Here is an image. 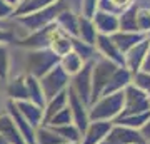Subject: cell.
Masks as SVG:
<instances>
[{"mask_svg": "<svg viewBox=\"0 0 150 144\" xmlns=\"http://www.w3.org/2000/svg\"><path fill=\"white\" fill-rule=\"evenodd\" d=\"M113 124L110 121H90L79 144H98L108 134Z\"/></svg>", "mask_w": 150, "mask_h": 144, "instance_id": "9", "label": "cell"}, {"mask_svg": "<svg viewBox=\"0 0 150 144\" xmlns=\"http://www.w3.org/2000/svg\"><path fill=\"white\" fill-rule=\"evenodd\" d=\"M65 124H72V111H70L69 104L67 107L60 109L57 114H54L52 117L48 119L43 126H50V128H57V126H65Z\"/></svg>", "mask_w": 150, "mask_h": 144, "instance_id": "23", "label": "cell"}, {"mask_svg": "<svg viewBox=\"0 0 150 144\" xmlns=\"http://www.w3.org/2000/svg\"><path fill=\"white\" fill-rule=\"evenodd\" d=\"M92 69H93V62H88L82 67L74 79L72 91L77 94L85 106H90V96H92Z\"/></svg>", "mask_w": 150, "mask_h": 144, "instance_id": "6", "label": "cell"}, {"mask_svg": "<svg viewBox=\"0 0 150 144\" xmlns=\"http://www.w3.org/2000/svg\"><path fill=\"white\" fill-rule=\"evenodd\" d=\"M17 111L22 114V117L25 119L33 129H37L38 126H43V109L35 106L28 101H18L15 102Z\"/></svg>", "mask_w": 150, "mask_h": 144, "instance_id": "10", "label": "cell"}, {"mask_svg": "<svg viewBox=\"0 0 150 144\" xmlns=\"http://www.w3.org/2000/svg\"><path fill=\"white\" fill-rule=\"evenodd\" d=\"M142 69H144L145 74H150V49H149V52H147V55H145L144 62H142Z\"/></svg>", "mask_w": 150, "mask_h": 144, "instance_id": "28", "label": "cell"}, {"mask_svg": "<svg viewBox=\"0 0 150 144\" xmlns=\"http://www.w3.org/2000/svg\"><path fill=\"white\" fill-rule=\"evenodd\" d=\"M8 116L12 117L15 128L18 129V133L22 134V138L25 139V143L27 144H35V129L22 117V114L17 111V106H15L13 101L8 102Z\"/></svg>", "mask_w": 150, "mask_h": 144, "instance_id": "11", "label": "cell"}, {"mask_svg": "<svg viewBox=\"0 0 150 144\" xmlns=\"http://www.w3.org/2000/svg\"><path fill=\"white\" fill-rule=\"evenodd\" d=\"M80 35L85 40V44H88V45H92L95 42V29L87 20H82V24H80Z\"/></svg>", "mask_w": 150, "mask_h": 144, "instance_id": "25", "label": "cell"}, {"mask_svg": "<svg viewBox=\"0 0 150 144\" xmlns=\"http://www.w3.org/2000/svg\"><path fill=\"white\" fill-rule=\"evenodd\" d=\"M117 70V64H113L112 60L103 59L100 62H97L92 69V96H90V104L102 96L105 85L108 84V80L112 77V74Z\"/></svg>", "mask_w": 150, "mask_h": 144, "instance_id": "3", "label": "cell"}, {"mask_svg": "<svg viewBox=\"0 0 150 144\" xmlns=\"http://www.w3.org/2000/svg\"><path fill=\"white\" fill-rule=\"evenodd\" d=\"M12 10V5H8V4H5L4 0H0V17H5L8 12Z\"/></svg>", "mask_w": 150, "mask_h": 144, "instance_id": "29", "label": "cell"}, {"mask_svg": "<svg viewBox=\"0 0 150 144\" xmlns=\"http://www.w3.org/2000/svg\"><path fill=\"white\" fill-rule=\"evenodd\" d=\"M62 144H77V143H62Z\"/></svg>", "mask_w": 150, "mask_h": 144, "instance_id": "33", "label": "cell"}, {"mask_svg": "<svg viewBox=\"0 0 150 144\" xmlns=\"http://www.w3.org/2000/svg\"><path fill=\"white\" fill-rule=\"evenodd\" d=\"M67 104H69V94H67V89L62 91V92H59V94H57L55 97H52L50 101H47L45 109H43V124L47 123L54 114H57L60 109L67 107Z\"/></svg>", "mask_w": 150, "mask_h": 144, "instance_id": "17", "label": "cell"}, {"mask_svg": "<svg viewBox=\"0 0 150 144\" xmlns=\"http://www.w3.org/2000/svg\"><path fill=\"white\" fill-rule=\"evenodd\" d=\"M0 144H10V143H7L5 139H4V138H2V136H0Z\"/></svg>", "mask_w": 150, "mask_h": 144, "instance_id": "32", "label": "cell"}, {"mask_svg": "<svg viewBox=\"0 0 150 144\" xmlns=\"http://www.w3.org/2000/svg\"><path fill=\"white\" fill-rule=\"evenodd\" d=\"M67 94H69V107L72 111V123L75 124V128L79 129V133L83 134L85 129L88 128V124H90L87 106L77 97V94L72 91V87L67 89Z\"/></svg>", "mask_w": 150, "mask_h": 144, "instance_id": "8", "label": "cell"}, {"mask_svg": "<svg viewBox=\"0 0 150 144\" xmlns=\"http://www.w3.org/2000/svg\"><path fill=\"white\" fill-rule=\"evenodd\" d=\"M50 128V126H48ZM55 134H59L65 143H80L82 134L79 133V129L75 128V124H65V126H57V128H50Z\"/></svg>", "mask_w": 150, "mask_h": 144, "instance_id": "21", "label": "cell"}, {"mask_svg": "<svg viewBox=\"0 0 150 144\" xmlns=\"http://www.w3.org/2000/svg\"><path fill=\"white\" fill-rule=\"evenodd\" d=\"M139 133H140V136H142V139L145 141V144L150 143V117H149V121L139 129Z\"/></svg>", "mask_w": 150, "mask_h": 144, "instance_id": "27", "label": "cell"}, {"mask_svg": "<svg viewBox=\"0 0 150 144\" xmlns=\"http://www.w3.org/2000/svg\"><path fill=\"white\" fill-rule=\"evenodd\" d=\"M25 85H27L28 102H32V104H35V106L45 109L47 101H45V96H43V92H42V87H40L38 79H35V77H32V75H28V77H25Z\"/></svg>", "mask_w": 150, "mask_h": 144, "instance_id": "16", "label": "cell"}, {"mask_svg": "<svg viewBox=\"0 0 150 144\" xmlns=\"http://www.w3.org/2000/svg\"><path fill=\"white\" fill-rule=\"evenodd\" d=\"M129 82H130V70L125 69V67H117V70L113 72L110 80H108V84L105 85L102 96H110V94L123 91V89L129 85Z\"/></svg>", "mask_w": 150, "mask_h": 144, "instance_id": "13", "label": "cell"}, {"mask_svg": "<svg viewBox=\"0 0 150 144\" xmlns=\"http://www.w3.org/2000/svg\"><path fill=\"white\" fill-rule=\"evenodd\" d=\"M28 70H30V75L35 77V79H40L47 74L50 69H54L57 62H59V57L55 55L54 52H48V50H38V52H33L28 55Z\"/></svg>", "mask_w": 150, "mask_h": 144, "instance_id": "5", "label": "cell"}, {"mask_svg": "<svg viewBox=\"0 0 150 144\" xmlns=\"http://www.w3.org/2000/svg\"><path fill=\"white\" fill-rule=\"evenodd\" d=\"M65 143L59 134H55L48 126H38L35 129V144H62Z\"/></svg>", "mask_w": 150, "mask_h": 144, "instance_id": "20", "label": "cell"}, {"mask_svg": "<svg viewBox=\"0 0 150 144\" xmlns=\"http://www.w3.org/2000/svg\"><path fill=\"white\" fill-rule=\"evenodd\" d=\"M144 112H150V101L147 94L135 85H127L123 89V107L118 117L144 114Z\"/></svg>", "mask_w": 150, "mask_h": 144, "instance_id": "2", "label": "cell"}, {"mask_svg": "<svg viewBox=\"0 0 150 144\" xmlns=\"http://www.w3.org/2000/svg\"><path fill=\"white\" fill-rule=\"evenodd\" d=\"M67 82H69V75L65 74L60 65H55L54 69L48 70L40 80V87H42V92L45 96V101H50L59 92L65 91Z\"/></svg>", "mask_w": 150, "mask_h": 144, "instance_id": "4", "label": "cell"}, {"mask_svg": "<svg viewBox=\"0 0 150 144\" xmlns=\"http://www.w3.org/2000/svg\"><path fill=\"white\" fill-rule=\"evenodd\" d=\"M144 40V35L142 34H117L113 35V44L117 45V49L120 52H129L132 47H135L139 42Z\"/></svg>", "mask_w": 150, "mask_h": 144, "instance_id": "18", "label": "cell"}, {"mask_svg": "<svg viewBox=\"0 0 150 144\" xmlns=\"http://www.w3.org/2000/svg\"><path fill=\"white\" fill-rule=\"evenodd\" d=\"M97 40H98L97 42L98 44V49L105 54V57L108 60H112L113 64H122V65L125 64V57H123L122 52L117 49V45L113 44V40H110L107 35H98Z\"/></svg>", "mask_w": 150, "mask_h": 144, "instance_id": "15", "label": "cell"}, {"mask_svg": "<svg viewBox=\"0 0 150 144\" xmlns=\"http://www.w3.org/2000/svg\"><path fill=\"white\" fill-rule=\"evenodd\" d=\"M8 37H10V35H7V34L0 32V40H2V39H8Z\"/></svg>", "mask_w": 150, "mask_h": 144, "instance_id": "31", "label": "cell"}, {"mask_svg": "<svg viewBox=\"0 0 150 144\" xmlns=\"http://www.w3.org/2000/svg\"><path fill=\"white\" fill-rule=\"evenodd\" d=\"M97 27H98V30H100V32L112 34V32L117 30L118 22H117V19L112 17V15H107V14H98V17H97Z\"/></svg>", "mask_w": 150, "mask_h": 144, "instance_id": "24", "label": "cell"}, {"mask_svg": "<svg viewBox=\"0 0 150 144\" xmlns=\"http://www.w3.org/2000/svg\"><path fill=\"white\" fill-rule=\"evenodd\" d=\"M0 136L10 144H27L8 114H0Z\"/></svg>", "mask_w": 150, "mask_h": 144, "instance_id": "14", "label": "cell"}, {"mask_svg": "<svg viewBox=\"0 0 150 144\" xmlns=\"http://www.w3.org/2000/svg\"><path fill=\"white\" fill-rule=\"evenodd\" d=\"M8 96L13 102L18 101H28V94H27V85H25V77H17L10 82L8 85Z\"/></svg>", "mask_w": 150, "mask_h": 144, "instance_id": "19", "label": "cell"}, {"mask_svg": "<svg viewBox=\"0 0 150 144\" xmlns=\"http://www.w3.org/2000/svg\"><path fill=\"white\" fill-rule=\"evenodd\" d=\"M122 107H123V91L110 94V96H102L90 107L88 119L90 121H110L112 123L115 117L120 116Z\"/></svg>", "mask_w": 150, "mask_h": 144, "instance_id": "1", "label": "cell"}, {"mask_svg": "<svg viewBox=\"0 0 150 144\" xmlns=\"http://www.w3.org/2000/svg\"><path fill=\"white\" fill-rule=\"evenodd\" d=\"M98 144H145L139 131L123 126H112L108 134Z\"/></svg>", "mask_w": 150, "mask_h": 144, "instance_id": "7", "label": "cell"}, {"mask_svg": "<svg viewBox=\"0 0 150 144\" xmlns=\"http://www.w3.org/2000/svg\"><path fill=\"white\" fill-rule=\"evenodd\" d=\"M150 49V42L149 40H142V42H139L135 47H132L127 52V59H125V69L132 70V72H137V70L142 67V62H144L145 55H147V52H149Z\"/></svg>", "mask_w": 150, "mask_h": 144, "instance_id": "12", "label": "cell"}, {"mask_svg": "<svg viewBox=\"0 0 150 144\" xmlns=\"http://www.w3.org/2000/svg\"><path fill=\"white\" fill-rule=\"evenodd\" d=\"M60 62H62L60 67L64 69V72L67 75H75L82 67H83V60H82L75 52H69L67 55H64Z\"/></svg>", "mask_w": 150, "mask_h": 144, "instance_id": "22", "label": "cell"}, {"mask_svg": "<svg viewBox=\"0 0 150 144\" xmlns=\"http://www.w3.org/2000/svg\"><path fill=\"white\" fill-rule=\"evenodd\" d=\"M112 2L115 4V5H120V7H122V5H125V4H127L129 0H112Z\"/></svg>", "mask_w": 150, "mask_h": 144, "instance_id": "30", "label": "cell"}, {"mask_svg": "<svg viewBox=\"0 0 150 144\" xmlns=\"http://www.w3.org/2000/svg\"><path fill=\"white\" fill-rule=\"evenodd\" d=\"M149 37H150V35H149Z\"/></svg>", "mask_w": 150, "mask_h": 144, "instance_id": "34", "label": "cell"}, {"mask_svg": "<svg viewBox=\"0 0 150 144\" xmlns=\"http://www.w3.org/2000/svg\"><path fill=\"white\" fill-rule=\"evenodd\" d=\"M7 70H8V57H7V50L0 47V79L7 77Z\"/></svg>", "mask_w": 150, "mask_h": 144, "instance_id": "26", "label": "cell"}]
</instances>
